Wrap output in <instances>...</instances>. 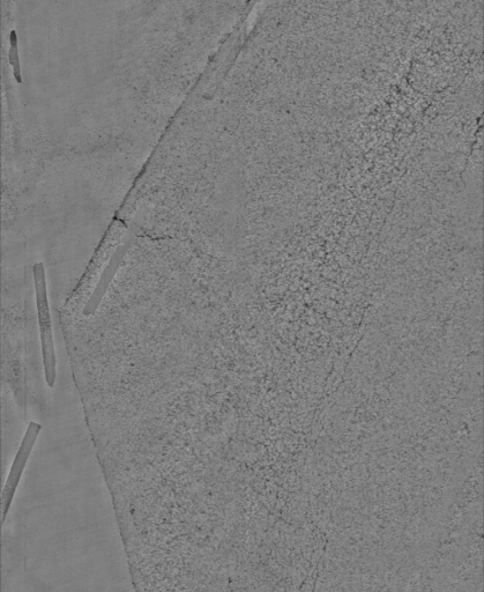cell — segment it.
<instances>
[{
    "label": "cell",
    "mask_w": 484,
    "mask_h": 592,
    "mask_svg": "<svg viewBox=\"0 0 484 592\" xmlns=\"http://www.w3.org/2000/svg\"><path fill=\"white\" fill-rule=\"evenodd\" d=\"M125 233L126 227L123 221L114 222L100 248L96 251L91 264L88 265L84 277L81 278L78 286L74 288L70 298L66 300L63 314H77L83 310L88 300L91 299L96 286L99 285L111 259L121 246Z\"/></svg>",
    "instance_id": "1"
},
{
    "label": "cell",
    "mask_w": 484,
    "mask_h": 592,
    "mask_svg": "<svg viewBox=\"0 0 484 592\" xmlns=\"http://www.w3.org/2000/svg\"><path fill=\"white\" fill-rule=\"evenodd\" d=\"M10 61L14 68V77L17 78L18 83H21V70H20V63H19V53H18V44H17V34L16 32L11 33V49H10Z\"/></svg>",
    "instance_id": "4"
},
{
    "label": "cell",
    "mask_w": 484,
    "mask_h": 592,
    "mask_svg": "<svg viewBox=\"0 0 484 592\" xmlns=\"http://www.w3.org/2000/svg\"><path fill=\"white\" fill-rule=\"evenodd\" d=\"M33 276L37 316H39L44 376H46L48 387L54 388L57 380V358L54 332H52L46 269H44L43 263H36L34 265Z\"/></svg>",
    "instance_id": "2"
},
{
    "label": "cell",
    "mask_w": 484,
    "mask_h": 592,
    "mask_svg": "<svg viewBox=\"0 0 484 592\" xmlns=\"http://www.w3.org/2000/svg\"><path fill=\"white\" fill-rule=\"evenodd\" d=\"M41 431V424L35 423V421H31V423H29L24 436V440H22L21 442V446L18 450L16 458H14L9 478H7L6 481L4 491L5 499H10L14 491H16V488L22 476V472H24L25 470V466L29 460V456H31L32 454L35 443L37 441V438H39Z\"/></svg>",
    "instance_id": "3"
}]
</instances>
